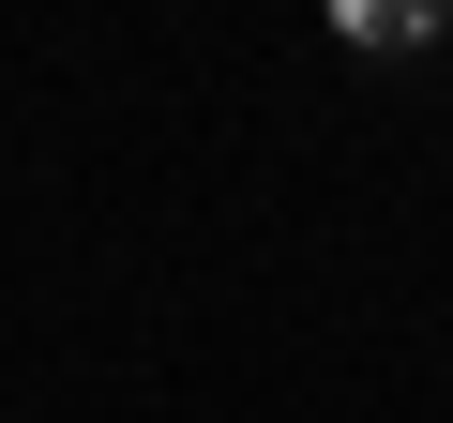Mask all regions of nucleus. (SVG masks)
<instances>
[{
    "instance_id": "nucleus-1",
    "label": "nucleus",
    "mask_w": 453,
    "mask_h": 423,
    "mask_svg": "<svg viewBox=\"0 0 453 423\" xmlns=\"http://www.w3.org/2000/svg\"><path fill=\"white\" fill-rule=\"evenodd\" d=\"M333 31H348L363 61H423V46L453 31V0H333Z\"/></svg>"
}]
</instances>
